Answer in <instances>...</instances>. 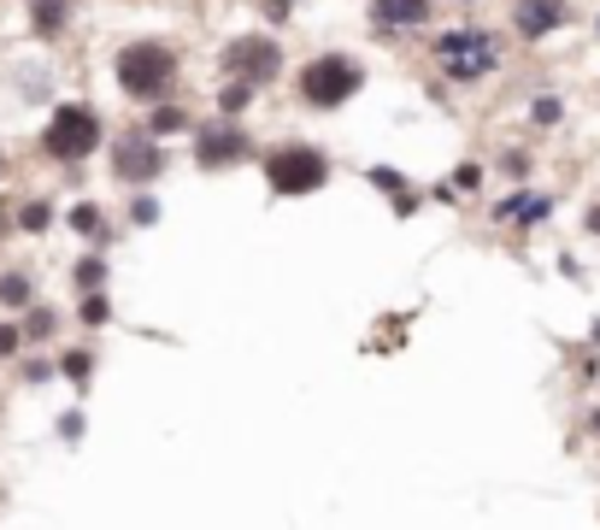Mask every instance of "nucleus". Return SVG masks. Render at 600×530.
<instances>
[{"label": "nucleus", "instance_id": "1", "mask_svg": "<svg viewBox=\"0 0 600 530\" xmlns=\"http://www.w3.org/2000/svg\"><path fill=\"white\" fill-rule=\"evenodd\" d=\"M171 77H177V59L159 42H130L118 53V89L136 95V100H159L171 89Z\"/></svg>", "mask_w": 600, "mask_h": 530}, {"label": "nucleus", "instance_id": "2", "mask_svg": "<svg viewBox=\"0 0 600 530\" xmlns=\"http://www.w3.org/2000/svg\"><path fill=\"white\" fill-rule=\"evenodd\" d=\"M436 59L453 84H478V77L501 66V42L489 30H447V36H436Z\"/></svg>", "mask_w": 600, "mask_h": 530}, {"label": "nucleus", "instance_id": "3", "mask_svg": "<svg viewBox=\"0 0 600 530\" xmlns=\"http://www.w3.org/2000/svg\"><path fill=\"white\" fill-rule=\"evenodd\" d=\"M360 66L354 59H342V53H324V59H313V66L301 71V95L313 100V107H342V100H354L360 95Z\"/></svg>", "mask_w": 600, "mask_h": 530}, {"label": "nucleus", "instance_id": "4", "mask_svg": "<svg viewBox=\"0 0 600 530\" xmlns=\"http://www.w3.org/2000/svg\"><path fill=\"white\" fill-rule=\"evenodd\" d=\"M95 141H100V118H95V107H59L53 118H48V136H41V148H48L53 159H89L95 154Z\"/></svg>", "mask_w": 600, "mask_h": 530}, {"label": "nucleus", "instance_id": "5", "mask_svg": "<svg viewBox=\"0 0 600 530\" xmlns=\"http://www.w3.org/2000/svg\"><path fill=\"white\" fill-rule=\"evenodd\" d=\"M265 177H272L277 195H313V189H324L329 159L318 148H277L272 159H265Z\"/></svg>", "mask_w": 600, "mask_h": 530}, {"label": "nucleus", "instance_id": "6", "mask_svg": "<svg viewBox=\"0 0 600 530\" xmlns=\"http://www.w3.org/2000/svg\"><path fill=\"white\" fill-rule=\"evenodd\" d=\"M224 59H230V71L242 77V84H272L277 66H283V53H277L272 36H236Z\"/></svg>", "mask_w": 600, "mask_h": 530}, {"label": "nucleus", "instance_id": "7", "mask_svg": "<svg viewBox=\"0 0 600 530\" xmlns=\"http://www.w3.org/2000/svg\"><path fill=\"white\" fill-rule=\"evenodd\" d=\"M565 0H512V30L524 36V42H542V36H553L565 24Z\"/></svg>", "mask_w": 600, "mask_h": 530}, {"label": "nucleus", "instance_id": "8", "mask_svg": "<svg viewBox=\"0 0 600 530\" xmlns=\"http://www.w3.org/2000/svg\"><path fill=\"white\" fill-rule=\"evenodd\" d=\"M242 154H247V136H242V130H230V125H206V130H195V159H200L206 171L236 166Z\"/></svg>", "mask_w": 600, "mask_h": 530}, {"label": "nucleus", "instance_id": "9", "mask_svg": "<svg viewBox=\"0 0 600 530\" xmlns=\"http://www.w3.org/2000/svg\"><path fill=\"white\" fill-rule=\"evenodd\" d=\"M154 171H159L154 141H141V136L118 141V177H124V183H141V177H154Z\"/></svg>", "mask_w": 600, "mask_h": 530}, {"label": "nucleus", "instance_id": "10", "mask_svg": "<svg viewBox=\"0 0 600 530\" xmlns=\"http://www.w3.org/2000/svg\"><path fill=\"white\" fill-rule=\"evenodd\" d=\"M371 12H377V24L406 30V24H424L430 18V0H371Z\"/></svg>", "mask_w": 600, "mask_h": 530}, {"label": "nucleus", "instance_id": "11", "mask_svg": "<svg viewBox=\"0 0 600 530\" xmlns=\"http://www.w3.org/2000/svg\"><path fill=\"white\" fill-rule=\"evenodd\" d=\"M66 7H71V0H30V18H36V30H41V36H53L59 24H66Z\"/></svg>", "mask_w": 600, "mask_h": 530}, {"label": "nucleus", "instance_id": "12", "mask_svg": "<svg viewBox=\"0 0 600 530\" xmlns=\"http://www.w3.org/2000/svg\"><path fill=\"white\" fill-rule=\"evenodd\" d=\"M548 213H553L548 195H512L506 207H501V218H548Z\"/></svg>", "mask_w": 600, "mask_h": 530}, {"label": "nucleus", "instance_id": "13", "mask_svg": "<svg viewBox=\"0 0 600 530\" xmlns=\"http://www.w3.org/2000/svg\"><path fill=\"white\" fill-rule=\"evenodd\" d=\"M177 130H189V112H183V107H159L154 112V136H177Z\"/></svg>", "mask_w": 600, "mask_h": 530}, {"label": "nucleus", "instance_id": "14", "mask_svg": "<svg viewBox=\"0 0 600 530\" xmlns=\"http://www.w3.org/2000/svg\"><path fill=\"white\" fill-rule=\"evenodd\" d=\"M0 301H7V307H24V301H30V277H0Z\"/></svg>", "mask_w": 600, "mask_h": 530}, {"label": "nucleus", "instance_id": "15", "mask_svg": "<svg viewBox=\"0 0 600 530\" xmlns=\"http://www.w3.org/2000/svg\"><path fill=\"white\" fill-rule=\"evenodd\" d=\"M247 100H254V84H242V77H236V84H230V89L218 95V107H224V112H242Z\"/></svg>", "mask_w": 600, "mask_h": 530}, {"label": "nucleus", "instance_id": "16", "mask_svg": "<svg viewBox=\"0 0 600 530\" xmlns=\"http://www.w3.org/2000/svg\"><path fill=\"white\" fill-rule=\"evenodd\" d=\"M100 277H107V265H100V259H82V265H77V283H82V289H100Z\"/></svg>", "mask_w": 600, "mask_h": 530}, {"label": "nucleus", "instance_id": "17", "mask_svg": "<svg viewBox=\"0 0 600 530\" xmlns=\"http://www.w3.org/2000/svg\"><path fill=\"white\" fill-rule=\"evenodd\" d=\"M53 224V207H41V200H30L24 207V230H48Z\"/></svg>", "mask_w": 600, "mask_h": 530}, {"label": "nucleus", "instance_id": "18", "mask_svg": "<svg viewBox=\"0 0 600 530\" xmlns=\"http://www.w3.org/2000/svg\"><path fill=\"white\" fill-rule=\"evenodd\" d=\"M71 224H77L82 236H95V230H100V207H77V213H71Z\"/></svg>", "mask_w": 600, "mask_h": 530}, {"label": "nucleus", "instance_id": "19", "mask_svg": "<svg viewBox=\"0 0 600 530\" xmlns=\"http://www.w3.org/2000/svg\"><path fill=\"white\" fill-rule=\"evenodd\" d=\"M82 324H107V301H100V295L82 301Z\"/></svg>", "mask_w": 600, "mask_h": 530}, {"label": "nucleus", "instance_id": "20", "mask_svg": "<svg viewBox=\"0 0 600 530\" xmlns=\"http://www.w3.org/2000/svg\"><path fill=\"white\" fill-rule=\"evenodd\" d=\"M535 125H560V100H535Z\"/></svg>", "mask_w": 600, "mask_h": 530}, {"label": "nucleus", "instance_id": "21", "mask_svg": "<svg viewBox=\"0 0 600 530\" xmlns=\"http://www.w3.org/2000/svg\"><path fill=\"white\" fill-rule=\"evenodd\" d=\"M18 349V331H12V324H0V354H12Z\"/></svg>", "mask_w": 600, "mask_h": 530}, {"label": "nucleus", "instance_id": "22", "mask_svg": "<svg viewBox=\"0 0 600 530\" xmlns=\"http://www.w3.org/2000/svg\"><path fill=\"white\" fill-rule=\"evenodd\" d=\"M583 224H589V230H594V236H600V207H594V213H589V218H583Z\"/></svg>", "mask_w": 600, "mask_h": 530}, {"label": "nucleus", "instance_id": "23", "mask_svg": "<svg viewBox=\"0 0 600 530\" xmlns=\"http://www.w3.org/2000/svg\"><path fill=\"white\" fill-rule=\"evenodd\" d=\"M594 36H600V18H594Z\"/></svg>", "mask_w": 600, "mask_h": 530}]
</instances>
